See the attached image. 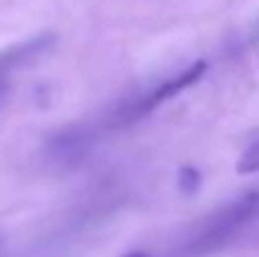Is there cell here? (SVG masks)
I'll list each match as a JSON object with an SVG mask.
<instances>
[{"instance_id": "obj_3", "label": "cell", "mask_w": 259, "mask_h": 257, "mask_svg": "<svg viewBox=\"0 0 259 257\" xmlns=\"http://www.w3.org/2000/svg\"><path fill=\"white\" fill-rule=\"evenodd\" d=\"M126 257H151V255H144V252H131V255H126Z\"/></svg>"}, {"instance_id": "obj_2", "label": "cell", "mask_w": 259, "mask_h": 257, "mask_svg": "<svg viewBox=\"0 0 259 257\" xmlns=\"http://www.w3.org/2000/svg\"><path fill=\"white\" fill-rule=\"evenodd\" d=\"M237 171L239 174H254V171H259V139L254 144H249V149L242 154V159L237 164Z\"/></svg>"}, {"instance_id": "obj_1", "label": "cell", "mask_w": 259, "mask_h": 257, "mask_svg": "<svg viewBox=\"0 0 259 257\" xmlns=\"http://www.w3.org/2000/svg\"><path fill=\"white\" fill-rule=\"evenodd\" d=\"M204 71H206V63H204V61H196V63H191L189 68H181L179 74L166 76L164 81L154 84L149 91H144V93H139V96L128 98V101H126V106H121V111L113 116V121H116V124L139 121L141 116L151 114V111H154L156 106H161L164 101L174 98V96H176V93H181L184 88L194 86L201 76H204Z\"/></svg>"}]
</instances>
